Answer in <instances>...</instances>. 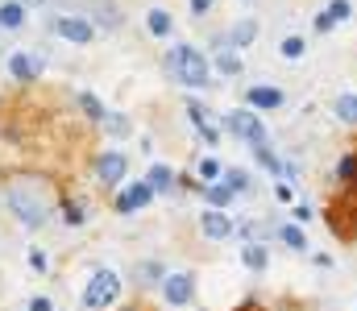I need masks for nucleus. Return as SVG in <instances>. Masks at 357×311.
Instances as JSON below:
<instances>
[{"instance_id": "nucleus-1", "label": "nucleus", "mask_w": 357, "mask_h": 311, "mask_svg": "<svg viewBox=\"0 0 357 311\" xmlns=\"http://www.w3.org/2000/svg\"><path fill=\"white\" fill-rule=\"evenodd\" d=\"M8 208L17 212L21 224H42L46 212H50V191L37 183V179H12L8 183Z\"/></svg>"}, {"instance_id": "nucleus-2", "label": "nucleus", "mask_w": 357, "mask_h": 311, "mask_svg": "<svg viewBox=\"0 0 357 311\" xmlns=\"http://www.w3.org/2000/svg\"><path fill=\"white\" fill-rule=\"evenodd\" d=\"M166 66H171V75H175L179 83H187V87H204L208 75H212L208 58H204L195 46H175V50L166 54Z\"/></svg>"}, {"instance_id": "nucleus-3", "label": "nucleus", "mask_w": 357, "mask_h": 311, "mask_svg": "<svg viewBox=\"0 0 357 311\" xmlns=\"http://www.w3.org/2000/svg\"><path fill=\"white\" fill-rule=\"evenodd\" d=\"M329 229L341 241H357V187H345L329 208Z\"/></svg>"}, {"instance_id": "nucleus-4", "label": "nucleus", "mask_w": 357, "mask_h": 311, "mask_svg": "<svg viewBox=\"0 0 357 311\" xmlns=\"http://www.w3.org/2000/svg\"><path fill=\"white\" fill-rule=\"evenodd\" d=\"M116 295H121V278L112 270H100V274H92V283L83 291V303L92 311H100V308H108V303H116Z\"/></svg>"}, {"instance_id": "nucleus-5", "label": "nucleus", "mask_w": 357, "mask_h": 311, "mask_svg": "<svg viewBox=\"0 0 357 311\" xmlns=\"http://www.w3.org/2000/svg\"><path fill=\"white\" fill-rule=\"evenodd\" d=\"M225 129H229V133H237L241 141H250L254 150H258V145H266V129H262L258 112H229V116H225Z\"/></svg>"}, {"instance_id": "nucleus-6", "label": "nucleus", "mask_w": 357, "mask_h": 311, "mask_svg": "<svg viewBox=\"0 0 357 311\" xmlns=\"http://www.w3.org/2000/svg\"><path fill=\"white\" fill-rule=\"evenodd\" d=\"M166 303H175V308H183V303H191V295H195V278L191 274H166Z\"/></svg>"}, {"instance_id": "nucleus-7", "label": "nucleus", "mask_w": 357, "mask_h": 311, "mask_svg": "<svg viewBox=\"0 0 357 311\" xmlns=\"http://www.w3.org/2000/svg\"><path fill=\"white\" fill-rule=\"evenodd\" d=\"M150 199H154V187H150V183H133V187H125V191H121V199H116V212H125V216H129V212L146 208Z\"/></svg>"}, {"instance_id": "nucleus-8", "label": "nucleus", "mask_w": 357, "mask_h": 311, "mask_svg": "<svg viewBox=\"0 0 357 311\" xmlns=\"http://www.w3.org/2000/svg\"><path fill=\"white\" fill-rule=\"evenodd\" d=\"M96 170H100V183H104V187H116V183L125 179L129 162H125V154H104V158L96 162Z\"/></svg>"}, {"instance_id": "nucleus-9", "label": "nucleus", "mask_w": 357, "mask_h": 311, "mask_svg": "<svg viewBox=\"0 0 357 311\" xmlns=\"http://www.w3.org/2000/svg\"><path fill=\"white\" fill-rule=\"evenodd\" d=\"M58 33H62L67 42H75V46H87V42H92V25H87L83 17H62V21H58Z\"/></svg>"}, {"instance_id": "nucleus-10", "label": "nucleus", "mask_w": 357, "mask_h": 311, "mask_svg": "<svg viewBox=\"0 0 357 311\" xmlns=\"http://www.w3.org/2000/svg\"><path fill=\"white\" fill-rule=\"evenodd\" d=\"M200 229H204V237H212V241H225V237L233 233V220H229L225 212H204V216H200Z\"/></svg>"}, {"instance_id": "nucleus-11", "label": "nucleus", "mask_w": 357, "mask_h": 311, "mask_svg": "<svg viewBox=\"0 0 357 311\" xmlns=\"http://www.w3.org/2000/svg\"><path fill=\"white\" fill-rule=\"evenodd\" d=\"M349 12H354V4H349V0H329V8H324V12L316 17V29L324 33V29H333L337 21H345Z\"/></svg>"}, {"instance_id": "nucleus-12", "label": "nucleus", "mask_w": 357, "mask_h": 311, "mask_svg": "<svg viewBox=\"0 0 357 311\" xmlns=\"http://www.w3.org/2000/svg\"><path fill=\"white\" fill-rule=\"evenodd\" d=\"M250 108H262V112L283 108V91L279 87H250Z\"/></svg>"}, {"instance_id": "nucleus-13", "label": "nucleus", "mask_w": 357, "mask_h": 311, "mask_svg": "<svg viewBox=\"0 0 357 311\" xmlns=\"http://www.w3.org/2000/svg\"><path fill=\"white\" fill-rule=\"evenodd\" d=\"M8 71H12V79H21V83H33V79H37V62H33L29 54H12V58H8Z\"/></svg>"}, {"instance_id": "nucleus-14", "label": "nucleus", "mask_w": 357, "mask_h": 311, "mask_svg": "<svg viewBox=\"0 0 357 311\" xmlns=\"http://www.w3.org/2000/svg\"><path fill=\"white\" fill-rule=\"evenodd\" d=\"M146 25H150V33H154V37H171V12H166V8H150Z\"/></svg>"}, {"instance_id": "nucleus-15", "label": "nucleus", "mask_w": 357, "mask_h": 311, "mask_svg": "<svg viewBox=\"0 0 357 311\" xmlns=\"http://www.w3.org/2000/svg\"><path fill=\"white\" fill-rule=\"evenodd\" d=\"M204 195H208V204L220 212V208H229V199H233V191L225 187V183H204Z\"/></svg>"}, {"instance_id": "nucleus-16", "label": "nucleus", "mask_w": 357, "mask_h": 311, "mask_svg": "<svg viewBox=\"0 0 357 311\" xmlns=\"http://www.w3.org/2000/svg\"><path fill=\"white\" fill-rule=\"evenodd\" d=\"M254 37H258V21H254V17L237 21V29H233V46H250Z\"/></svg>"}, {"instance_id": "nucleus-17", "label": "nucleus", "mask_w": 357, "mask_h": 311, "mask_svg": "<svg viewBox=\"0 0 357 311\" xmlns=\"http://www.w3.org/2000/svg\"><path fill=\"white\" fill-rule=\"evenodd\" d=\"M254 154H258V162H262V166H266V170H270V175H279V179H283V175H287V166H283V162H279V154H275V150H270V145H258V150H254Z\"/></svg>"}, {"instance_id": "nucleus-18", "label": "nucleus", "mask_w": 357, "mask_h": 311, "mask_svg": "<svg viewBox=\"0 0 357 311\" xmlns=\"http://www.w3.org/2000/svg\"><path fill=\"white\" fill-rule=\"evenodd\" d=\"M279 237H283V245H291V249H299V254L308 249V237H304V229H299V224H283V229H279Z\"/></svg>"}, {"instance_id": "nucleus-19", "label": "nucleus", "mask_w": 357, "mask_h": 311, "mask_svg": "<svg viewBox=\"0 0 357 311\" xmlns=\"http://www.w3.org/2000/svg\"><path fill=\"white\" fill-rule=\"evenodd\" d=\"M241 258H245V266H250V270H266V262H270V258H266V245H258V241H250Z\"/></svg>"}, {"instance_id": "nucleus-20", "label": "nucleus", "mask_w": 357, "mask_h": 311, "mask_svg": "<svg viewBox=\"0 0 357 311\" xmlns=\"http://www.w3.org/2000/svg\"><path fill=\"white\" fill-rule=\"evenodd\" d=\"M21 21H25V8H21L17 0H8V4H0V25H4V29H17Z\"/></svg>"}, {"instance_id": "nucleus-21", "label": "nucleus", "mask_w": 357, "mask_h": 311, "mask_svg": "<svg viewBox=\"0 0 357 311\" xmlns=\"http://www.w3.org/2000/svg\"><path fill=\"white\" fill-rule=\"evenodd\" d=\"M337 121L357 125V96H337Z\"/></svg>"}, {"instance_id": "nucleus-22", "label": "nucleus", "mask_w": 357, "mask_h": 311, "mask_svg": "<svg viewBox=\"0 0 357 311\" xmlns=\"http://www.w3.org/2000/svg\"><path fill=\"white\" fill-rule=\"evenodd\" d=\"M216 66H220L225 75H241V58H237L233 50H225V46H220V54H216Z\"/></svg>"}, {"instance_id": "nucleus-23", "label": "nucleus", "mask_w": 357, "mask_h": 311, "mask_svg": "<svg viewBox=\"0 0 357 311\" xmlns=\"http://www.w3.org/2000/svg\"><path fill=\"white\" fill-rule=\"evenodd\" d=\"M79 108H83L92 121H104V116H108V112H104V104H100L96 96H87V91H79Z\"/></svg>"}, {"instance_id": "nucleus-24", "label": "nucleus", "mask_w": 357, "mask_h": 311, "mask_svg": "<svg viewBox=\"0 0 357 311\" xmlns=\"http://www.w3.org/2000/svg\"><path fill=\"white\" fill-rule=\"evenodd\" d=\"M171 183H175L171 166H154V170H150V187H154V191H171Z\"/></svg>"}, {"instance_id": "nucleus-25", "label": "nucleus", "mask_w": 357, "mask_h": 311, "mask_svg": "<svg viewBox=\"0 0 357 311\" xmlns=\"http://www.w3.org/2000/svg\"><path fill=\"white\" fill-rule=\"evenodd\" d=\"M225 187H229L233 195H237V191H250V175L233 166V170H225Z\"/></svg>"}, {"instance_id": "nucleus-26", "label": "nucleus", "mask_w": 357, "mask_h": 311, "mask_svg": "<svg viewBox=\"0 0 357 311\" xmlns=\"http://www.w3.org/2000/svg\"><path fill=\"white\" fill-rule=\"evenodd\" d=\"M304 50H308L304 37H287V42H283V54H287V58H304Z\"/></svg>"}, {"instance_id": "nucleus-27", "label": "nucleus", "mask_w": 357, "mask_h": 311, "mask_svg": "<svg viewBox=\"0 0 357 311\" xmlns=\"http://www.w3.org/2000/svg\"><path fill=\"white\" fill-rule=\"evenodd\" d=\"M216 175H225V170H220V162H216V158H204V162H200V179H204V183H212Z\"/></svg>"}, {"instance_id": "nucleus-28", "label": "nucleus", "mask_w": 357, "mask_h": 311, "mask_svg": "<svg viewBox=\"0 0 357 311\" xmlns=\"http://www.w3.org/2000/svg\"><path fill=\"white\" fill-rule=\"evenodd\" d=\"M158 274H162V266H158V262H141V266H137V283H154Z\"/></svg>"}, {"instance_id": "nucleus-29", "label": "nucleus", "mask_w": 357, "mask_h": 311, "mask_svg": "<svg viewBox=\"0 0 357 311\" xmlns=\"http://www.w3.org/2000/svg\"><path fill=\"white\" fill-rule=\"evenodd\" d=\"M104 125H108L112 133H129V121H125V116H116V112H108V116H104Z\"/></svg>"}, {"instance_id": "nucleus-30", "label": "nucleus", "mask_w": 357, "mask_h": 311, "mask_svg": "<svg viewBox=\"0 0 357 311\" xmlns=\"http://www.w3.org/2000/svg\"><path fill=\"white\" fill-rule=\"evenodd\" d=\"M62 220H67V224H83V208H79V204H67V208H62Z\"/></svg>"}, {"instance_id": "nucleus-31", "label": "nucleus", "mask_w": 357, "mask_h": 311, "mask_svg": "<svg viewBox=\"0 0 357 311\" xmlns=\"http://www.w3.org/2000/svg\"><path fill=\"white\" fill-rule=\"evenodd\" d=\"M29 311H54V303L46 295H37V299H29Z\"/></svg>"}, {"instance_id": "nucleus-32", "label": "nucleus", "mask_w": 357, "mask_h": 311, "mask_svg": "<svg viewBox=\"0 0 357 311\" xmlns=\"http://www.w3.org/2000/svg\"><path fill=\"white\" fill-rule=\"evenodd\" d=\"M208 8H212V0H191V12H195V17H204Z\"/></svg>"}]
</instances>
